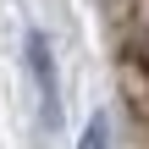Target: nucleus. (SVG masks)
I'll list each match as a JSON object with an SVG mask.
<instances>
[{
	"instance_id": "nucleus-2",
	"label": "nucleus",
	"mask_w": 149,
	"mask_h": 149,
	"mask_svg": "<svg viewBox=\"0 0 149 149\" xmlns=\"http://www.w3.org/2000/svg\"><path fill=\"white\" fill-rule=\"evenodd\" d=\"M77 149H105V122H100V116L88 122V133H83V144H77Z\"/></svg>"
},
{
	"instance_id": "nucleus-1",
	"label": "nucleus",
	"mask_w": 149,
	"mask_h": 149,
	"mask_svg": "<svg viewBox=\"0 0 149 149\" xmlns=\"http://www.w3.org/2000/svg\"><path fill=\"white\" fill-rule=\"evenodd\" d=\"M28 55H33V72H39V88H44V100H50V122H55V66H50V44L33 33L28 39Z\"/></svg>"
}]
</instances>
